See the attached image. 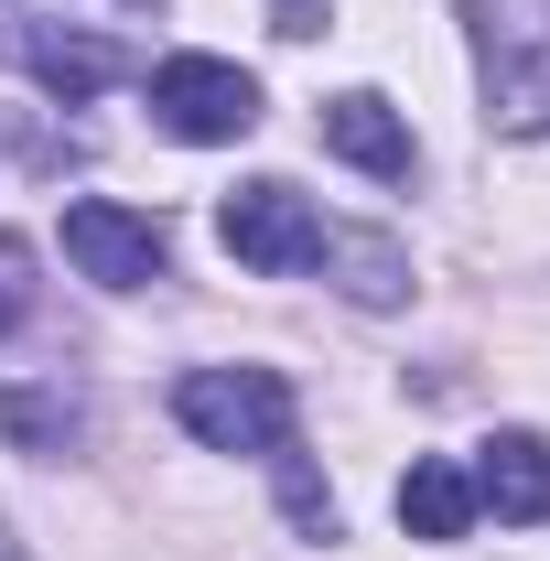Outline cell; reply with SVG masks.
Listing matches in <instances>:
<instances>
[{"label": "cell", "instance_id": "cell-1", "mask_svg": "<svg viewBox=\"0 0 550 561\" xmlns=\"http://www.w3.org/2000/svg\"><path fill=\"white\" fill-rule=\"evenodd\" d=\"M475 11V66H485V119L507 140L550 130V11L540 0H465Z\"/></svg>", "mask_w": 550, "mask_h": 561}, {"label": "cell", "instance_id": "cell-2", "mask_svg": "<svg viewBox=\"0 0 550 561\" xmlns=\"http://www.w3.org/2000/svg\"><path fill=\"white\" fill-rule=\"evenodd\" d=\"M173 421L206 454H291V378L280 367H184Z\"/></svg>", "mask_w": 550, "mask_h": 561}, {"label": "cell", "instance_id": "cell-3", "mask_svg": "<svg viewBox=\"0 0 550 561\" xmlns=\"http://www.w3.org/2000/svg\"><path fill=\"white\" fill-rule=\"evenodd\" d=\"M151 119L173 140H195V151L249 140L260 130V76L227 66V55H173V66H151Z\"/></svg>", "mask_w": 550, "mask_h": 561}, {"label": "cell", "instance_id": "cell-4", "mask_svg": "<svg viewBox=\"0 0 550 561\" xmlns=\"http://www.w3.org/2000/svg\"><path fill=\"white\" fill-rule=\"evenodd\" d=\"M216 238H227V260H249V271H271V280L324 271V249H335V227L302 206L291 184H238L216 206Z\"/></svg>", "mask_w": 550, "mask_h": 561}, {"label": "cell", "instance_id": "cell-5", "mask_svg": "<svg viewBox=\"0 0 550 561\" xmlns=\"http://www.w3.org/2000/svg\"><path fill=\"white\" fill-rule=\"evenodd\" d=\"M66 260L98 280V291H140V280L173 271V238H162L151 216L108 206V195H87V206H66Z\"/></svg>", "mask_w": 550, "mask_h": 561}, {"label": "cell", "instance_id": "cell-6", "mask_svg": "<svg viewBox=\"0 0 550 561\" xmlns=\"http://www.w3.org/2000/svg\"><path fill=\"white\" fill-rule=\"evenodd\" d=\"M11 66L33 76V87H55L66 108H87L98 87L130 76V55L119 44H87V33H55V22H11Z\"/></svg>", "mask_w": 550, "mask_h": 561}, {"label": "cell", "instance_id": "cell-7", "mask_svg": "<svg viewBox=\"0 0 550 561\" xmlns=\"http://www.w3.org/2000/svg\"><path fill=\"white\" fill-rule=\"evenodd\" d=\"M465 476H475V507H496L507 529H540L550 518V443L540 432H496Z\"/></svg>", "mask_w": 550, "mask_h": 561}, {"label": "cell", "instance_id": "cell-8", "mask_svg": "<svg viewBox=\"0 0 550 561\" xmlns=\"http://www.w3.org/2000/svg\"><path fill=\"white\" fill-rule=\"evenodd\" d=\"M324 151H335V162H356V173H378V184H411V130H400V119H389V98H378V87H345L335 108H324Z\"/></svg>", "mask_w": 550, "mask_h": 561}, {"label": "cell", "instance_id": "cell-9", "mask_svg": "<svg viewBox=\"0 0 550 561\" xmlns=\"http://www.w3.org/2000/svg\"><path fill=\"white\" fill-rule=\"evenodd\" d=\"M400 529H411V540H465V529H475V476L443 465V454L411 465V476H400Z\"/></svg>", "mask_w": 550, "mask_h": 561}, {"label": "cell", "instance_id": "cell-10", "mask_svg": "<svg viewBox=\"0 0 550 561\" xmlns=\"http://www.w3.org/2000/svg\"><path fill=\"white\" fill-rule=\"evenodd\" d=\"M0 432L33 443V454H66L87 432V411H76V389H0Z\"/></svg>", "mask_w": 550, "mask_h": 561}, {"label": "cell", "instance_id": "cell-11", "mask_svg": "<svg viewBox=\"0 0 550 561\" xmlns=\"http://www.w3.org/2000/svg\"><path fill=\"white\" fill-rule=\"evenodd\" d=\"M22 313H33V249H22V238L0 227V335H11Z\"/></svg>", "mask_w": 550, "mask_h": 561}]
</instances>
